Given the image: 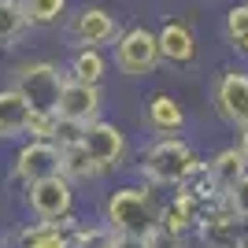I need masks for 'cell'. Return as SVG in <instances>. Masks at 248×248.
Masks as SVG:
<instances>
[{
  "instance_id": "26",
  "label": "cell",
  "mask_w": 248,
  "mask_h": 248,
  "mask_svg": "<svg viewBox=\"0 0 248 248\" xmlns=\"http://www.w3.org/2000/svg\"><path fill=\"white\" fill-rule=\"evenodd\" d=\"M108 248H152V245H148V237H123V233H111Z\"/></svg>"
},
{
  "instance_id": "4",
  "label": "cell",
  "mask_w": 248,
  "mask_h": 248,
  "mask_svg": "<svg viewBox=\"0 0 248 248\" xmlns=\"http://www.w3.org/2000/svg\"><path fill=\"white\" fill-rule=\"evenodd\" d=\"M111 67L123 74V78H134V82L159 71L163 60H159V41H155L152 26H145V22L123 26L119 41L111 45Z\"/></svg>"
},
{
  "instance_id": "31",
  "label": "cell",
  "mask_w": 248,
  "mask_h": 248,
  "mask_svg": "<svg viewBox=\"0 0 248 248\" xmlns=\"http://www.w3.org/2000/svg\"><path fill=\"white\" fill-rule=\"evenodd\" d=\"M4 248H8V245H4Z\"/></svg>"
},
{
  "instance_id": "28",
  "label": "cell",
  "mask_w": 248,
  "mask_h": 248,
  "mask_svg": "<svg viewBox=\"0 0 248 248\" xmlns=\"http://www.w3.org/2000/svg\"><path fill=\"white\" fill-rule=\"evenodd\" d=\"M233 145H237V152L245 155V163H248V123L237 126V137H233Z\"/></svg>"
},
{
  "instance_id": "24",
  "label": "cell",
  "mask_w": 248,
  "mask_h": 248,
  "mask_svg": "<svg viewBox=\"0 0 248 248\" xmlns=\"http://www.w3.org/2000/svg\"><path fill=\"white\" fill-rule=\"evenodd\" d=\"M56 130H60V115L56 111H33L30 126H26V137H33V141H52V145H56Z\"/></svg>"
},
{
  "instance_id": "13",
  "label": "cell",
  "mask_w": 248,
  "mask_h": 248,
  "mask_svg": "<svg viewBox=\"0 0 248 248\" xmlns=\"http://www.w3.org/2000/svg\"><path fill=\"white\" fill-rule=\"evenodd\" d=\"M193 237H197L200 248H241L245 237H248V222L237 218L226 204H218L200 218V226H197Z\"/></svg>"
},
{
  "instance_id": "23",
  "label": "cell",
  "mask_w": 248,
  "mask_h": 248,
  "mask_svg": "<svg viewBox=\"0 0 248 248\" xmlns=\"http://www.w3.org/2000/svg\"><path fill=\"white\" fill-rule=\"evenodd\" d=\"M108 241H111V230L104 226L100 218H96V222L82 218V222L71 230V248H108Z\"/></svg>"
},
{
  "instance_id": "19",
  "label": "cell",
  "mask_w": 248,
  "mask_h": 248,
  "mask_svg": "<svg viewBox=\"0 0 248 248\" xmlns=\"http://www.w3.org/2000/svg\"><path fill=\"white\" fill-rule=\"evenodd\" d=\"M204 167H207V174L215 178V186L222 189V197H226L230 189H233V182H237V178L248 170V163H245V155L237 152V145L215 148V152L204 159Z\"/></svg>"
},
{
  "instance_id": "2",
  "label": "cell",
  "mask_w": 248,
  "mask_h": 248,
  "mask_svg": "<svg viewBox=\"0 0 248 248\" xmlns=\"http://www.w3.org/2000/svg\"><path fill=\"white\" fill-rule=\"evenodd\" d=\"M200 159H204V155L197 152V145H193L186 134H178V137H152V141L137 152L134 174H137V182L152 186L155 193H163V189L174 193V189L197 170Z\"/></svg>"
},
{
  "instance_id": "14",
  "label": "cell",
  "mask_w": 248,
  "mask_h": 248,
  "mask_svg": "<svg viewBox=\"0 0 248 248\" xmlns=\"http://www.w3.org/2000/svg\"><path fill=\"white\" fill-rule=\"evenodd\" d=\"M82 218L78 211L67 215L63 222H22L15 233H11V248H71V230L78 226Z\"/></svg>"
},
{
  "instance_id": "20",
  "label": "cell",
  "mask_w": 248,
  "mask_h": 248,
  "mask_svg": "<svg viewBox=\"0 0 248 248\" xmlns=\"http://www.w3.org/2000/svg\"><path fill=\"white\" fill-rule=\"evenodd\" d=\"M22 15H26V26L30 30H52V26H63L67 15H71V0H19Z\"/></svg>"
},
{
  "instance_id": "32",
  "label": "cell",
  "mask_w": 248,
  "mask_h": 248,
  "mask_svg": "<svg viewBox=\"0 0 248 248\" xmlns=\"http://www.w3.org/2000/svg\"><path fill=\"white\" fill-rule=\"evenodd\" d=\"M245 4H248V0H245Z\"/></svg>"
},
{
  "instance_id": "27",
  "label": "cell",
  "mask_w": 248,
  "mask_h": 248,
  "mask_svg": "<svg viewBox=\"0 0 248 248\" xmlns=\"http://www.w3.org/2000/svg\"><path fill=\"white\" fill-rule=\"evenodd\" d=\"M148 245H152V248H189V241L186 237H182V241H178V237H167V233L155 230L152 237H148Z\"/></svg>"
},
{
  "instance_id": "33",
  "label": "cell",
  "mask_w": 248,
  "mask_h": 248,
  "mask_svg": "<svg viewBox=\"0 0 248 248\" xmlns=\"http://www.w3.org/2000/svg\"><path fill=\"white\" fill-rule=\"evenodd\" d=\"M0 248H4V245H0Z\"/></svg>"
},
{
  "instance_id": "5",
  "label": "cell",
  "mask_w": 248,
  "mask_h": 248,
  "mask_svg": "<svg viewBox=\"0 0 248 248\" xmlns=\"http://www.w3.org/2000/svg\"><path fill=\"white\" fill-rule=\"evenodd\" d=\"M119 33H123V19L111 8H100V4H82L63 22L67 48H104L108 52L119 41Z\"/></svg>"
},
{
  "instance_id": "22",
  "label": "cell",
  "mask_w": 248,
  "mask_h": 248,
  "mask_svg": "<svg viewBox=\"0 0 248 248\" xmlns=\"http://www.w3.org/2000/svg\"><path fill=\"white\" fill-rule=\"evenodd\" d=\"M26 30L30 26H26V15H22L19 0H0V52L15 48Z\"/></svg>"
},
{
  "instance_id": "10",
  "label": "cell",
  "mask_w": 248,
  "mask_h": 248,
  "mask_svg": "<svg viewBox=\"0 0 248 248\" xmlns=\"http://www.w3.org/2000/svg\"><path fill=\"white\" fill-rule=\"evenodd\" d=\"M155 41H159V60L167 67H174V71H189L200 56L197 30L186 19H163L159 30H155Z\"/></svg>"
},
{
  "instance_id": "9",
  "label": "cell",
  "mask_w": 248,
  "mask_h": 248,
  "mask_svg": "<svg viewBox=\"0 0 248 248\" xmlns=\"http://www.w3.org/2000/svg\"><path fill=\"white\" fill-rule=\"evenodd\" d=\"M52 174H60V145L22 137L15 155H11V182L26 189L33 182H41V178H52Z\"/></svg>"
},
{
  "instance_id": "12",
  "label": "cell",
  "mask_w": 248,
  "mask_h": 248,
  "mask_svg": "<svg viewBox=\"0 0 248 248\" xmlns=\"http://www.w3.org/2000/svg\"><path fill=\"white\" fill-rule=\"evenodd\" d=\"M56 115L67 119V123H78V126H89L96 119H104V85H89V82L67 78Z\"/></svg>"
},
{
  "instance_id": "18",
  "label": "cell",
  "mask_w": 248,
  "mask_h": 248,
  "mask_svg": "<svg viewBox=\"0 0 248 248\" xmlns=\"http://www.w3.org/2000/svg\"><path fill=\"white\" fill-rule=\"evenodd\" d=\"M63 71H67V78H74V82L104 85V78H108V71H111V56H108L104 48H71Z\"/></svg>"
},
{
  "instance_id": "6",
  "label": "cell",
  "mask_w": 248,
  "mask_h": 248,
  "mask_svg": "<svg viewBox=\"0 0 248 248\" xmlns=\"http://www.w3.org/2000/svg\"><path fill=\"white\" fill-rule=\"evenodd\" d=\"M22 207H26V215L37 218V222H63L67 215L78 211V189L63 174L41 178V182H33V186L22 189Z\"/></svg>"
},
{
  "instance_id": "21",
  "label": "cell",
  "mask_w": 248,
  "mask_h": 248,
  "mask_svg": "<svg viewBox=\"0 0 248 248\" xmlns=\"http://www.w3.org/2000/svg\"><path fill=\"white\" fill-rule=\"evenodd\" d=\"M222 37L233 52L237 63H248V4L245 0H230L226 15H222Z\"/></svg>"
},
{
  "instance_id": "3",
  "label": "cell",
  "mask_w": 248,
  "mask_h": 248,
  "mask_svg": "<svg viewBox=\"0 0 248 248\" xmlns=\"http://www.w3.org/2000/svg\"><path fill=\"white\" fill-rule=\"evenodd\" d=\"M63 82H67V71L52 60H19L8 71V85L19 89L33 111H56Z\"/></svg>"
},
{
  "instance_id": "30",
  "label": "cell",
  "mask_w": 248,
  "mask_h": 248,
  "mask_svg": "<svg viewBox=\"0 0 248 248\" xmlns=\"http://www.w3.org/2000/svg\"><path fill=\"white\" fill-rule=\"evenodd\" d=\"M241 248H248V237H245V245H241Z\"/></svg>"
},
{
  "instance_id": "25",
  "label": "cell",
  "mask_w": 248,
  "mask_h": 248,
  "mask_svg": "<svg viewBox=\"0 0 248 248\" xmlns=\"http://www.w3.org/2000/svg\"><path fill=\"white\" fill-rule=\"evenodd\" d=\"M226 207H230L237 218H245V222H248V170L233 182V189L226 193Z\"/></svg>"
},
{
  "instance_id": "15",
  "label": "cell",
  "mask_w": 248,
  "mask_h": 248,
  "mask_svg": "<svg viewBox=\"0 0 248 248\" xmlns=\"http://www.w3.org/2000/svg\"><path fill=\"white\" fill-rule=\"evenodd\" d=\"M200 218H204V211H200L197 200H189L186 193H170V197L159 204V233H167V237H189V233H197Z\"/></svg>"
},
{
  "instance_id": "8",
  "label": "cell",
  "mask_w": 248,
  "mask_h": 248,
  "mask_svg": "<svg viewBox=\"0 0 248 248\" xmlns=\"http://www.w3.org/2000/svg\"><path fill=\"white\" fill-rule=\"evenodd\" d=\"M82 148L93 155V163L104 170V178L119 174L126 163H130V137L119 123L111 119H96L82 130Z\"/></svg>"
},
{
  "instance_id": "11",
  "label": "cell",
  "mask_w": 248,
  "mask_h": 248,
  "mask_svg": "<svg viewBox=\"0 0 248 248\" xmlns=\"http://www.w3.org/2000/svg\"><path fill=\"white\" fill-rule=\"evenodd\" d=\"M186 104L178 100L174 93H148L145 96V108H141V126H145L152 137H178L186 134Z\"/></svg>"
},
{
  "instance_id": "29",
  "label": "cell",
  "mask_w": 248,
  "mask_h": 248,
  "mask_svg": "<svg viewBox=\"0 0 248 248\" xmlns=\"http://www.w3.org/2000/svg\"><path fill=\"white\" fill-rule=\"evenodd\" d=\"M204 4H230V0H204Z\"/></svg>"
},
{
  "instance_id": "17",
  "label": "cell",
  "mask_w": 248,
  "mask_h": 248,
  "mask_svg": "<svg viewBox=\"0 0 248 248\" xmlns=\"http://www.w3.org/2000/svg\"><path fill=\"white\" fill-rule=\"evenodd\" d=\"M60 174L67 178L74 189H85V186L104 182V170L93 163V155L82 148V141H74V145H63V148H60Z\"/></svg>"
},
{
  "instance_id": "16",
  "label": "cell",
  "mask_w": 248,
  "mask_h": 248,
  "mask_svg": "<svg viewBox=\"0 0 248 248\" xmlns=\"http://www.w3.org/2000/svg\"><path fill=\"white\" fill-rule=\"evenodd\" d=\"M30 115L33 108L22 100L19 89L0 85V141H22L26 126H30Z\"/></svg>"
},
{
  "instance_id": "1",
  "label": "cell",
  "mask_w": 248,
  "mask_h": 248,
  "mask_svg": "<svg viewBox=\"0 0 248 248\" xmlns=\"http://www.w3.org/2000/svg\"><path fill=\"white\" fill-rule=\"evenodd\" d=\"M159 204H163V197L152 186L130 178V182H119L104 193L100 222L123 237H152L159 230Z\"/></svg>"
},
{
  "instance_id": "7",
  "label": "cell",
  "mask_w": 248,
  "mask_h": 248,
  "mask_svg": "<svg viewBox=\"0 0 248 248\" xmlns=\"http://www.w3.org/2000/svg\"><path fill=\"white\" fill-rule=\"evenodd\" d=\"M211 108L230 130L248 123V63H230L211 78Z\"/></svg>"
}]
</instances>
